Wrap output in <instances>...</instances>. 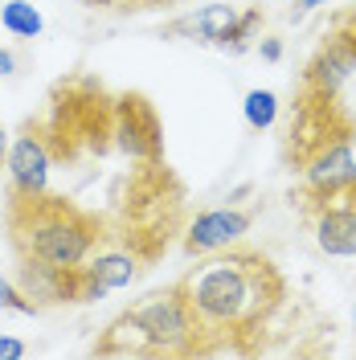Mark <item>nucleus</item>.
<instances>
[{"instance_id": "f257e3e1", "label": "nucleus", "mask_w": 356, "mask_h": 360, "mask_svg": "<svg viewBox=\"0 0 356 360\" xmlns=\"http://www.w3.org/2000/svg\"><path fill=\"white\" fill-rule=\"evenodd\" d=\"M205 352H250L258 336L270 323V315L283 307L287 283L279 266L262 250H238L225 246L217 254H205L197 266L177 283Z\"/></svg>"}, {"instance_id": "f03ea898", "label": "nucleus", "mask_w": 356, "mask_h": 360, "mask_svg": "<svg viewBox=\"0 0 356 360\" xmlns=\"http://www.w3.org/2000/svg\"><path fill=\"white\" fill-rule=\"evenodd\" d=\"M8 242L21 262H45L58 270H78L107 242L103 221L82 205L49 193H13L4 201Z\"/></svg>"}, {"instance_id": "7ed1b4c3", "label": "nucleus", "mask_w": 356, "mask_h": 360, "mask_svg": "<svg viewBox=\"0 0 356 360\" xmlns=\"http://www.w3.org/2000/svg\"><path fill=\"white\" fill-rule=\"evenodd\" d=\"M103 356H201V336L180 287L144 295L94 344Z\"/></svg>"}, {"instance_id": "20e7f679", "label": "nucleus", "mask_w": 356, "mask_h": 360, "mask_svg": "<svg viewBox=\"0 0 356 360\" xmlns=\"http://www.w3.org/2000/svg\"><path fill=\"white\" fill-rule=\"evenodd\" d=\"M352 135L340 131L332 139H324L319 148H312L303 156V176H307V193L315 201L324 197H340L356 184V156H352Z\"/></svg>"}, {"instance_id": "39448f33", "label": "nucleus", "mask_w": 356, "mask_h": 360, "mask_svg": "<svg viewBox=\"0 0 356 360\" xmlns=\"http://www.w3.org/2000/svg\"><path fill=\"white\" fill-rule=\"evenodd\" d=\"M144 270V258L132 246H98L78 266V303H94L111 291L132 287Z\"/></svg>"}, {"instance_id": "423d86ee", "label": "nucleus", "mask_w": 356, "mask_h": 360, "mask_svg": "<svg viewBox=\"0 0 356 360\" xmlns=\"http://www.w3.org/2000/svg\"><path fill=\"white\" fill-rule=\"evenodd\" d=\"M49 164H53V148H49V131L42 123H25L21 135L8 143V188L13 193H45L49 184Z\"/></svg>"}, {"instance_id": "0eeeda50", "label": "nucleus", "mask_w": 356, "mask_h": 360, "mask_svg": "<svg viewBox=\"0 0 356 360\" xmlns=\"http://www.w3.org/2000/svg\"><path fill=\"white\" fill-rule=\"evenodd\" d=\"M115 135H119V148L135 160H160V119L152 111V103L144 94H123L119 107H115Z\"/></svg>"}, {"instance_id": "6e6552de", "label": "nucleus", "mask_w": 356, "mask_h": 360, "mask_svg": "<svg viewBox=\"0 0 356 360\" xmlns=\"http://www.w3.org/2000/svg\"><path fill=\"white\" fill-rule=\"evenodd\" d=\"M312 238L328 258H356V201L348 193L324 197L312 209Z\"/></svg>"}, {"instance_id": "1a4fd4ad", "label": "nucleus", "mask_w": 356, "mask_h": 360, "mask_svg": "<svg viewBox=\"0 0 356 360\" xmlns=\"http://www.w3.org/2000/svg\"><path fill=\"white\" fill-rule=\"evenodd\" d=\"M250 213L246 209H234V205H225V209H205L193 217L189 225V233H184V254H193V258H205V254H217L225 246H238L246 233H250Z\"/></svg>"}, {"instance_id": "9d476101", "label": "nucleus", "mask_w": 356, "mask_h": 360, "mask_svg": "<svg viewBox=\"0 0 356 360\" xmlns=\"http://www.w3.org/2000/svg\"><path fill=\"white\" fill-rule=\"evenodd\" d=\"M352 74H356V45L344 33H336L332 41H324L315 49V58L307 62L303 90L307 94H319V98H336Z\"/></svg>"}, {"instance_id": "9b49d317", "label": "nucleus", "mask_w": 356, "mask_h": 360, "mask_svg": "<svg viewBox=\"0 0 356 360\" xmlns=\"http://www.w3.org/2000/svg\"><path fill=\"white\" fill-rule=\"evenodd\" d=\"M17 287H21L37 311L58 303H78V270H58L45 262H21L17 258Z\"/></svg>"}, {"instance_id": "f8f14e48", "label": "nucleus", "mask_w": 356, "mask_h": 360, "mask_svg": "<svg viewBox=\"0 0 356 360\" xmlns=\"http://www.w3.org/2000/svg\"><path fill=\"white\" fill-rule=\"evenodd\" d=\"M234 21H238V8H229V4H205L197 13H184L172 25H164V33L168 37H189V41H201V45H225Z\"/></svg>"}, {"instance_id": "ddd939ff", "label": "nucleus", "mask_w": 356, "mask_h": 360, "mask_svg": "<svg viewBox=\"0 0 356 360\" xmlns=\"http://www.w3.org/2000/svg\"><path fill=\"white\" fill-rule=\"evenodd\" d=\"M0 25L13 33V37H21V41H33V37H42V13L29 4V0H4L0 4Z\"/></svg>"}, {"instance_id": "4468645a", "label": "nucleus", "mask_w": 356, "mask_h": 360, "mask_svg": "<svg viewBox=\"0 0 356 360\" xmlns=\"http://www.w3.org/2000/svg\"><path fill=\"white\" fill-rule=\"evenodd\" d=\"M242 111H246V123L254 131H267V127H274V119H279V94L274 90H250Z\"/></svg>"}, {"instance_id": "2eb2a0df", "label": "nucleus", "mask_w": 356, "mask_h": 360, "mask_svg": "<svg viewBox=\"0 0 356 360\" xmlns=\"http://www.w3.org/2000/svg\"><path fill=\"white\" fill-rule=\"evenodd\" d=\"M258 29H262V8H250V13H238V21L229 29V37H225V53H246L250 41L258 37Z\"/></svg>"}, {"instance_id": "dca6fc26", "label": "nucleus", "mask_w": 356, "mask_h": 360, "mask_svg": "<svg viewBox=\"0 0 356 360\" xmlns=\"http://www.w3.org/2000/svg\"><path fill=\"white\" fill-rule=\"evenodd\" d=\"M0 307L4 311H17V315H37V303L8 278H0Z\"/></svg>"}, {"instance_id": "f3484780", "label": "nucleus", "mask_w": 356, "mask_h": 360, "mask_svg": "<svg viewBox=\"0 0 356 360\" xmlns=\"http://www.w3.org/2000/svg\"><path fill=\"white\" fill-rule=\"evenodd\" d=\"M29 348H25L17 336H0V360H21Z\"/></svg>"}, {"instance_id": "a211bd4d", "label": "nucleus", "mask_w": 356, "mask_h": 360, "mask_svg": "<svg viewBox=\"0 0 356 360\" xmlns=\"http://www.w3.org/2000/svg\"><path fill=\"white\" fill-rule=\"evenodd\" d=\"M258 53H262L267 62H279V58H283V41H279V37H267V41H258Z\"/></svg>"}, {"instance_id": "6ab92c4d", "label": "nucleus", "mask_w": 356, "mask_h": 360, "mask_svg": "<svg viewBox=\"0 0 356 360\" xmlns=\"http://www.w3.org/2000/svg\"><path fill=\"white\" fill-rule=\"evenodd\" d=\"M17 66H21V62H17V53H13V49H0V78L17 74Z\"/></svg>"}, {"instance_id": "aec40b11", "label": "nucleus", "mask_w": 356, "mask_h": 360, "mask_svg": "<svg viewBox=\"0 0 356 360\" xmlns=\"http://www.w3.org/2000/svg\"><path fill=\"white\" fill-rule=\"evenodd\" d=\"M319 4H328V0H299V4H295V13H291V17H295V21H303V17H307V13H315V8H319Z\"/></svg>"}, {"instance_id": "412c9836", "label": "nucleus", "mask_w": 356, "mask_h": 360, "mask_svg": "<svg viewBox=\"0 0 356 360\" xmlns=\"http://www.w3.org/2000/svg\"><path fill=\"white\" fill-rule=\"evenodd\" d=\"M340 33H344V37H348V41L356 45V13L348 17V21H344V29H340Z\"/></svg>"}, {"instance_id": "4be33fe9", "label": "nucleus", "mask_w": 356, "mask_h": 360, "mask_svg": "<svg viewBox=\"0 0 356 360\" xmlns=\"http://www.w3.org/2000/svg\"><path fill=\"white\" fill-rule=\"evenodd\" d=\"M4 156H8V131L0 127V168H4Z\"/></svg>"}, {"instance_id": "5701e85b", "label": "nucleus", "mask_w": 356, "mask_h": 360, "mask_svg": "<svg viewBox=\"0 0 356 360\" xmlns=\"http://www.w3.org/2000/svg\"><path fill=\"white\" fill-rule=\"evenodd\" d=\"M148 4H172V0H135L132 8H148Z\"/></svg>"}, {"instance_id": "b1692460", "label": "nucleus", "mask_w": 356, "mask_h": 360, "mask_svg": "<svg viewBox=\"0 0 356 360\" xmlns=\"http://www.w3.org/2000/svg\"><path fill=\"white\" fill-rule=\"evenodd\" d=\"M82 4H90V8H111L115 0H82Z\"/></svg>"}, {"instance_id": "393cba45", "label": "nucleus", "mask_w": 356, "mask_h": 360, "mask_svg": "<svg viewBox=\"0 0 356 360\" xmlns=\"http://www.w3.org/2000/svg\"><path fill=\"white\" fill-rule=\"evenodd\" d=\"M352 323H356V307H352Z\"/></svg>"}]
</instances>
